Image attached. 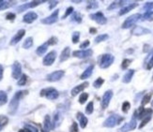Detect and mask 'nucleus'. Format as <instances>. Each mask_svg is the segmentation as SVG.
Listing matches in <instances>:
<instances>
[{"mask_svg":"<svg viewBox=\"0 0 153 132\" xmlns=\"http://www.w3.org/2000/svg\"><path fill=\"white\" fill-rule=\"evenodd\" d=\"M151 96H152V93H149L147 95H145V97L142 98V101H141L142 106H145V105H147L148 103H149V101L151 100Z\"/></svg>","mask_w":153,"mask_h":132,"instance_id":"nucleus-32","label":"nucleus"},{"mask_svg":"<svg viewBox=\"0 0 153 132\" xmlns=\"http://www.w3.org/2000/svg\"><path fill=\"white\" fill-rule=\"evenodd\" d=\"M76 118L79 121V124H80V127L82 128H85L86 126H88V120L86 116L82 114V113H77V115H76Z\"/></svg>","mask_w":153,"mask_h":132,"instance_id":"nucleus-19","label":"nucleus"},{"mask_svg":"<svg viewBox=\"0 0 153 132\" xmlns=\"http://www.w3.org/2000/svg\"><path fill=\"white\" fill-rule=\"evenodd\" d=\"M134 69H129L125 73V75L123 76L122 82L125 83H129L131 81V79H132V77H134Z\"/></svg>","mask_w":153,"mask_h":132,"instance_id":"nucleus-20","label":"nucleus"},{"mask_svg":"<svg viewBox=\"0 0 153 132\" xmlns=\"http://www.w3.org/2000/svg\"><path fill=\"white\" fill-rule=\"evenodd\" d=\"M103 83H104V80H103L102 78L100 77V78H98L97 80L94 82V83H93V84H94V87L95 88H100Z\"/></svg>","mask_w":153,"mask_h":132,"instance_id":"nucleus-38","label":"nucleus"},{"mask_svg":"<svg viewBox=\"0 0 153 132\" xmlns=\"http://www.w3.org/2000/svg\"><path fill=\"white\" fill-rule=\"evenodd\" d=\"M89 44H90L89 41H84L81 45H80V48H82V49L85 50V48H88V46H89Z\"/></svg>","mask_w":153,"mask_h":132,"instance_id":"nucleus-53","label":"nucleus"},{"mask_svg":"<svg viewBox=\"0 0 153 132\" xmlns=\"http://www.w3.org/2000/svg\"><path fill=\"white\" fill-rule=\"evenodd\" d=\"M3 73H4V68L2 65H0V81L3 79Z\"/></svg>","mask_w":153,"mask_h":132,"instance_id":"nucleus-56","label":"nucleus"},{"mask_svg":"<svg viewBox=\"0 0 153 132\" xmlns=\"http://www.w3.org/2000/svg\"><path fill=\"white\" fill-rule=\"evenodd\" d=\"M152 79H153V78H152Z\"/></svg>","mask_w":153,"mask_h":132,"instance_id":"nucleus-60","label":"nucleus"},{"mask_svg":"<svg viewBox=\"0 0 153 132\" xmlns=\"http://www.w3.org/2000/svg\"><path fill=\"white\" fill-rule=\"evenodd\" d=\"M153 16V11H147L145 13V14L141 17V20L142 21H147V20H150Z\"/></svg>","mask_w":153,"mask_h":132,"instance_id":"nucleus-41","label":"nucleus"},{"mask_svg":"<svg viewBox=\"0 0 153 132\" xmlns=\"http://www.w3.org/2000/svg\"><path fill=\"white\" fill-rule=\"evenodd\" d=\"M152 68H153V52H152V55H150L149 61L147 63V69H151Z\"/></svg>","mask_w":153,"mask_h":132,"instance_id":"nucleus-49","label":"nucleus"},{"mask_svg":"<svg viewBox=\"0 0 153 132\" xmlns=\"http://www.w3.org/2000/svg\"><path fill=\"white\" fill-rule=\"evenodd\" d=\"M47 43H48V45H55V44H56L57 43V38H56V37L50 38L49 41H47Z\"/></svg>","mask_w":153,"mask_h":132,"instance_id":"nucleus-52","label":"nucleus"},{"mask_svg":"<svg viewBox=\"0 0 153 132\" xmlns=\"http://www.w3.org/2000/svg\"><path fill=\"white\" fill-rule=\"evenodd\" d=\"M65 75V71L64 70H56L52 72L51 74L47 75V81L49 82H57L60 80L61 78Z\"/></svg>","mask_w":153,"mask_h":132,"instance_id":"nucleus-12","label":"nucleus"},{"mask_svg":"<svg viewBox=\"0 0 153 132\" xmlns=\"http://www.w3.org/2000/svg\"><path fill=\"white\" fill-rule=\"evenodd\" d=\"M59 117H60V115H59V114H55V120H54V127L56 126L57 124H59V122H60V120H59Z\"/></svg>","mask_w":153,"mask_h":132,"instance_id":"nucleus-54","label":"nucleus"},{"mask_svg":"<svg viewBox=\"0 0 153 132\" xmlns=\"http://www.w3.org/2000/svg\"><path fill=\"white\" fill-rule=\"evenodd\" d=\"M135 128H136V118L132 117L129 123H126L120 128V132H128V131L135 129Z\"/></svg>","mask_w":153,"mask_h":132,"instance_id":"nucleus-14","label":"nucleus"},{"mask_svg":"<svg viewBox=\"0 0 153 132\" xmlns=\"http://www.w3.org/2000/svg\"><path fill=\"white\" fill-rule=\"evenodd\" d=\"M93 69H94V65H90L89 67H88V69H86L83 72V74L81 75V77H80V79H82V80H85V79L89 78L91 76V74H92Z\"/></svg>","mask_w":153,"mask_h":132,"instance_id":"nucleus-22","label":"nucleus"},{"mask_svg":"<svg viewBox=\"0 0 153 132\" xmlns=\"http://www.w3.org/2000/svg\"><path fill=\"white\" fill-rule=\"evenodd\" d=\"M71 132H79V128H78V125L75 122H72V125L71 127Z\"/></svg>","mask_w":153,"mask_h":132,"instance_id":"nucleus-51","label":"nucleus"},{"mask_svg":"<svg viewBox=\"0 0 153 132\" xmlns=\"http://www.w3.org/2000/svg\"><path fill=\"white\" fill-rule=\"evenodd\" d=\"M26 93H27V91H17L15 95L13 96L12 100H10V105H9V111L10 114H14L16 113V111L18 110V107H19L20 100H21Z\"/></svg>","mask_w":153,"mask_h":132,"instance_id":"nucleus-1","label":"nucleus"},{"mask_svg":"<svg viewBox=\"0 0 153 132\" xmlns=\"http://www.w3.org/2000/svg\"><path fill=\"white\" fill-rule=\"evenodd\" d=\"M141 17H142V15H141V14H139V13H135V14L130 16L129 18H127V19H126L125 21H124V23L122 24V26H121V27H122L123 29H128V28L131 27L132 25H134V24H135V23H136L137 21H139V20L141 19Z\"/></svg>","mask_w":153,"mask_h":132,"instance_id":"nucleus-4","label":"nucleus"},{"mask_svg":"<svg viewBox=\"0 0 153 132\" xmlns=\"http://www.w3.org/2000/svg\"><path fill=\"white\" fill-rule=\"evenodd\" d=\"M98 8V3L96 1H88V5H86V9L88 10H93Z\"/></svg>","mask_w":153,"mask_h":132,"instance_id":"nucleus-43","label":"nucleus"},{"mask_svg":"<svg viewBox=\"0 0 153 132\" xmlns=\"http://www.w3.org/2000/svg\"><path fill=\"white\" fill-rule=\"evenodd\" d=\"M43 126H44V128L46 131L48 130H51L53 128H54V126H53V123L51 121V118L49 115H46L45 118H44V122H43Z\"/></svg>","mask_w":153,"mask_h":132,"instance_id":"nucleus-24","label":"nucleus"},{"mask_svg":"<svg viewBox=\"0 0 153 132\" xmlns=\"http://www.w3.org/2000/svg\"><path fill=\"white\" fill-rule=\"evenodd\" d=\"M151 107H152V108H153V100H152V101H151Z\"/></svg>","mask_w":153,"mask_h":132,"instance_id":"nucleus-59","label":"nucleus"},{"mask_svg":"<svg viewBox=\"0 0 153 132\" xmlns=\"http://www.w3.org/2000/svg\"><path fill=\"white\" fill-rule=\"evenodd\" d=\"M12 2L10 1H6V0H0V10H3L10 8V6H12Z\"/></svg>","mask_w":153,"mask_h":132,"instance_id":"nucleus-29","label":"nucleus"},{"mask_svg":"<svg viewBox=\"0 0 153 132\" xmlns=\"http://www.w3.org/2000/svg\"><path fill=\"white\" fill-rule=\"evenodd\" d=\"M109 38V36L107 34H102V35H99L98 37L95 38V41L94 42L96 44L100 43V42H102V41H107V39Z\"/></svg>","mask_w":153,"mask_h":132,"instance_id":"nucleus-28","label":"nucleus"},{"mask_svg":"<svg viewBox=\"0 0 153 132\" xmlns=\"http://www.w3.org/2000/svg\"><path fill=\"white\" fill-rule=\"evenodd\" d=\"M58 4V1H50V6H49V9L53 10L55 7Z\"/></svg>","mask_w":153,"mask_h":132,"instance_id":"nucleus-55","label":"nucleus"},{"mask_svg":"<svg viewBox=\"0 0 153 132\" xmlns=\"http://www.w3.org/2000/svg\"><path fill=\"white\" fill-rule=\"evenodd\" d=\"M9 122V118L5 116V115H0V128L2 127L6 126L7 124Z\"/></svg>","mask_w":153,"mask_h":132,"instance_id":"nucleus-35","label":"nucleus"},{"mask_svg":"<svg viewBox=\"0 0 153 132\" xmlns=\"http://www.w3.org/2000/svg\"><path fill=\"white\" fill-rule=\"evenodd\" d=\"M25 34V29L19 30V31L16 33V34H15L14 36H13V38H11V41H10V45H15V44H17V43L24 38Z\"/></svg>","mask_w":153,"mask_h":132,"instance_id":"nucleus-16","label":"nucleus"},{"mask_svg":"<svg viewBox=\"0 0 153 132\" xmlns=\"http://www.w3.org/2000/svg\"><path fill=\"white\" fill-rule=\"evenodd\" d=\"M71 56V49L70 47H66L60 55V62H64L66 60H68Z\"/></svg>","mask_w":153,"mask_h":132,"instance_id":"nucleus-23","label":"nucleus"},{"mask_svg":"<svg viewBox=\"0 0 153 132\" xmlns=\"http://www.w3.org/2000/svg\"><path fill=\"white\" fill-rule=\"evenodd\" d=\"M126 3V1H114L109 7H108V10H115V9H117L119 7L123 6L124 4Z\"/></svg>","mask_w":153,"mask_h":132,"instance_id":"nucleus-27","label":"nucleus"},{"mask_svg":"<svg viewBox=\"0 0 153 132\" xmlns=\"http://www.w3.org/2000/svg\"><path fill=\"white\" fill-rule=\"evenodd\" d=\"M18 132H28V131L26 130V129H25V128H24V129H20V130H19Z\"/></svg>","mask_w":153,"mask_h":132,"instance_id":"nucleus-58","label":"nucleus"},{"mask_svg":"<svg viewBox=\"0 0 153 132\" xmlns=\"http://www.w3.org/2000/svg\"><path fill=\"white\" fill-rule=\"evenodd\" d=\"M89 32H90V34H95V33L97 32V29L96 28H90Z\"/></svg>","mask_w":153,"mask_h":132,"instance_id":"nucleus-57","label":"nucleus"},{"mask_svg":"<svg viewBox=\"0 0 153 132\" xmlns=\"http://www.w3.org/2000/svg\"><path fill=\"white\" fill-rule=\"evenodd\" d=\"M30 8V4L29 3H26V4H24L22 6H20L18 8V12H23L24 10H26L27 9Z\"/></svg>","mask_w":153,"mask_h":132,"instance_id":"nucleus-46","label":"nucleus"},{"mask_svg":"<svg viewBox=\"0 0 153 132\" xmlns=\"http://www.w3.org/2000/svg\"><path fill=\"white\" fill-rule=\"evenodd\" d=\"M74 9L72 8V7H69V8L67 9V10H66V12H65V14L62 16V19H65V18H67L69 15H71L72 12H74Z\"/></svg>","mask_w":153,"mask_h":132,"instance_id":"nucleus-47","label":"nucleus"},{"mask_svg":"<svg viewBox=\"0 0 153 132\" xmlns=\"http://www.w3.org/2000/svg\"><path fill=\"white\" fill-rule=\"evenodd\" d=\"M48 43L46 42V43H43L42 45H41V46H39V47L37 48V50H36V52H37V55H44L45 52H46V51H47V49H48Z\"/></svg>","mask_w":153,"mask_h":132,"instance_id":"nucleus-25","label":"nucleus"},{"mask_svg":"<svg viewBox=\"0 0 153 132\" xmlns=\"http://www.w3.org/2000/svg\"><path fill=\"white\" fill-rule=\"evenodd\" d=\"M150 120H151V115L143 118V119H142V122H141V124H140V126H139V128H144V127L146 126V125H147Z\"/></svg>","mask_w":153,"mask_h":132,"instance_id":"nucleus-42","label":"nucleus"},{"mask_svg":"<svg viewBox=\"0 0 153 132\" xmlns=\"http://www.w3.org/2000/svg\"><path fill=\"white\" fill-rule=\"evenodd\" d=\"M137 7V4L136 3H132V4H130L128 6L124 7V8H122L120 10H119V15H124L126 14V13L130 12L131 10H132L134 8H136Z\"/></svg>","mask_w":153,"mask_h":132,"instance_id":"nucleus-21","label":"nucleus"},{"mask_svg":"<svg viewBox=\"0 0 153 132\" xmlns=\"http://www.w3.org/2000/svg\"><path fill=\"white\" fill-rule=\"evenodd\" d=\"M37 18H38V14H37V13L36 12H33V11H30V12H27L24 16L23 21L25 24H31V23H33L34 21H36Z\"/></svg>","mask_w":153,"mask_h":132,"instance_id":"nucleus-17","label":"nucleus"},{"mask_svg":"<svg viewBox=\"0 0 153 132\" xmlns=\"http://www.w3.org/2000/svg\"><path fill=\"white\" fill-rule=\"evenodd\" d=\"M71 21H75L77 23H81L82 22V16L80 13H77V12H74V15L71 17Z\"/></svg>","mask_w":153,"mask_h":132,"instance_id":"nucleus-36","label":"nucleus"},{"mask_svg":"<svg viewBox=\"0 0 153 132\" xmlns=\"http://www.w3.org/2000/svg\"><path fill=\"white\" fill-rule=\"evenodd\" d=\"M41 97H45L50 100H55L58 97V92L53 87L46 88L41 91Z\"/></svg>","mask_w":153,"mask_h":132,"instance_id":"nucleus-5","label":"nucleus"},{"mask_svg":"<svg viewBox=\"0 0 153 132\" xmlns=\"http://www.w3.org/2000/svg\"><path fill=\"white\" fill-rule=\"evenodd\" d=\"M114 60H115V57L112 55H109V54L102 55L101 59H100V68L101 69L109 68L110 66L114 63Z\"/></svg>","mask_w":153,"mask_h":132,"instance_id":"nucleus-3","label":"nucleus"},{"mask_svg":"<svg viewBox=\"0 0 153 132\" xmlns=\"http://www.w3.org/2000/svg\"><path fill=\"white\" fill-rule=\"evenodd\" d=\"M113 97V91L112 90H107L102 96V109H106L108 107V105L110 104V101Z\"/></svg>","mask_w":153,"mask_h":132,"instance_id":"nucleus-13","label":"nucleus"},{"mask_svg":"<svg viewBox=\"0 0 153 132\" xmlns=\"http://www.w3.org/2000/svg\"><path fill=\"white\" fill-rule=\"evenodd\" d=\"M123 119H124L123 117L119 116L117 114H112L104 121L103 126L105 128H114L117 126V125L120 124L123 121Z\"/></svg>","mask_w":153,"mask_h":132,"instance_id":"nucleus-2","label":"nucleus"},{"mask_svg":"<svg viewBox=\"0 0 153 132\" xmlns=\"http://www.w3.org/2000/svg\"><path fill=\"white\" fill-rule=\"evenodd\" d=\"M89 18L92 20V21H95L99 24H105L107 23V19L104 17L102 12H101V11L96 12V13H92V14L89 15Z\"/></svg>","mask_w":153,"mask_h":132,"instance_id":"nucleus-7","label":"nucleus"},{"mask_svg":"<svg viewBox=\"0 0 153 132\" xmlns=\"http://www.w3.org/2000/svg\"><path fill=\"white\" fill-rule=\"evenodd\" d=\"M45 1L44 0H42V1H41V0H36V1H31L29 4H30V8H35V7L41 5L42 3H44Z\"/></svg>","mask_w":153,"mask_h":132,"instance_id":"nucleus-48","label":"nucleus"},{"mask_svg":"<svg viewBox=\"0 0 153 132\" xmlns=\"http://www.w3.org/2000/svg\"><path fill=\"white\" fill-rule=\"evenodd\" d=\"M131 109V103L129 101H125L122 104V111L125 114H127Z\"/></svg>","mask_w":153,"mask_h":132,"instance_id":"nucleus-40","label":"nucleus"},{"mask_svg":"<svg viewBox=\"0 0 153 132\" xmlns=\"http://www.w3.org/2000/svg\"><path fill=\"white\" fill-rule=\"evenodd\" d=\"M152 9H153V1L147 2V3L145 4V6H144V10H146V12H147V11H151Z\"/></svg>","mask_w":153,"mask_h":132,"instance_id":"nucleus-45","label":"nucleus"},{"mask_svg":"<svg viewBox=\"0 0 153 132\" xmlns=\"http://www.w3.org/2000/svg\"><path fill=\"white\" fill-rule=\"evenodd\" d=\"M131 59H128V58L124 59V60L122 61V63H121V69H127L128 67L131 65Z\"/></svg>","mask_w":153,"mask_h":132,"instance_id":"nucleus-37","label":"nucleus"},{"mask_svg":"<svg viewBox=\"0 0 153 132\" xmlns=\"http://www.w3.org/2000/svg\"><path fill=\"white\" fill-rule=\"evenodd\" d=\"M88 93H82L80 95V97H79V103L80 104H84L86 100H88Z\"/></svg>","mask_w":153,"mask_h":132,"instance_id":"nucleus-39","label":"nucleus"},{"mask_svg":"<svg viewBox=\"0 0 153 132\" xmlns=\"http://www.w3.org/2000/svg\"><path fill=\"white\" fill-rule=\"evenodd\" d=\"M93 110H94V105H93V102L90 101L88 106L85 107V114H91L93 113Z\"/></svg>","mask_w":153,"mask_h":132,"instance_id":"nucleus-34","label":"nucleus"},{"mask_svg":"<svg viewBox=\"0 0 153 132\" xmlns=\"http://www.w3.org/2000/svg\"><path fill=\"white\" fill-rule=\"evenodd\" d=\"M7 102H8V95L5 91L0 90V106L5 105Z\"/></svg>","mask_w":153,"mask_h":132,"instance_id":"nucleus-26","label":"nucleus"},{"mask_svg":"<svg viewBox=\"0 0 153 132\" xmlns=\"http://www.w3.org/2000/svg\"><path fill=\"white\" fill-rule=\"evenodd\" d=\"M88 86V82H85V83H83L81 84L77 85V86H75L74 88H72V90H71V96L72 97L77 96L79 93H81V92L84 91Z\"/></svg>","mask_w":153,"mask_h":132,"instance_id":"nucleus-18","label":"nucleus"},{"mask_svg":"<svg viewBox=\"0 0 153 132\" xmlns=\"http://www.w3.org/2000/svg\"><path fill=\"white\" fill-rule=\"evenodd\" d=\"M15 17H16V15L14 14V13H12V12L7 13V15H6V19L9 20V21H14Z\"/></svg>","mask_w":153,"mask_h":132,"instance_id":"nucleus-50","label":"nucleus"},{"mask_svg":"<svg viewBox=\"0 0 153 132\" xmlns=\"http://www.w3.org/2000/svg\"><path fill=\"white\" fill-rule=\"evenodd\" d=\"M26 82H27V76H26L25 74H22V76L20 77V79L18 80L17 84L19 85V86H24V85H25Z\"/></svg>","mask_w":153,"mask_h":132,"instance_id":"nucleus-31","label":"nucleus"},{"mask_svg":"<svg viewBox=\"0 0 153 132\" xmlns=\"http://www.w3.org/2000/svg\"><path fill=\"white\" fill-rule=\"evenodd\" d=\"M11 75H12V78L15 79V80H18V79H20V77L22 76V66L18 61H15L12 65Z\"/></svg>","mask_w":153,"mask_h":132,"instance_id":"nucleus-8","label":"nucleus"},{"mask_svg":"<svg viewBox=\"0 0 153 132\" xmlns=\"http://www.w3.org/2000/svg\"><path fill=\"white\" fill-rule=\"evenodd\" d=\"M93 54V51L91 49H85V50H79V51H74L72 52V56L77 57V58H86L91 56Z\"/></svg>","mask_w":153,"mask_h":132,"instance_id":"nucleus-11","label":"nucleus"},{"mask_svg":"<svg viewBox=\"0 0 153 132\" xmlns=\"http://www.w3.org/2000/svg\"><path fill=\"white\" fill-rule=\"evenodd\" d=\"M153 113V111L151 109H145L143 106H141L139 109H137L134 111V116L135 118H138V119H143V118L151 115Z\"/></svg>","mask_w":153,"mask_h":132,"instance_id":"nucleus-6","label":"nucleus"},{"mask_svg":"<svg viewBox=\"0 0 153 132\" xmlns=\"http://www.w3.org/2000/svg\"><path fill=\"white\" fill-rule=\"evenodd\" d=\"M25 129H26L28 132H39V129L36 127L30 125V124H25Z\"/></svg>","mask_w":153,"mask_h":132,"instance_id":"nucleus-33","label":"nucleus"},{"mask_svg":"<svg viewBox=\"0 0 153 132\" xmlns=\"http://www.w3.org/2000/svg\"><path fill=\"white\" fill-rule=\"evenodd\" d=\"M151 31L148 28H145L143 26H135V27L131 30V34L135 36H142V35H147L150 34Z\"/></svg>","mask_w":153,"mask_h":132,"instance_id":"nucleus-15","label":"nucleus"},{"mask_svg":"<svg viewBox=\"0 0 153 132\" xmlns=\"http://www.w3.org/2000/svg\"><path fill=\"white\" fill-rule=\"evenodd\" d=\"M32 46H33V38L31 37H29V38H27L25 41V42L23 44V48H25V49H29V48L32 47Z\"/></svg>","mask_w":153,"mask_h":132,"instance_id":"nucleus-30","label":"nucleus"},{"mask_svg":"<svg viewBox=\"0 0 153 132\" xmlns=\"http://www.w3.org/2000/svg\"><path fill=\"white\" fill-rule=\"evenodd\" d=\"M56 52L55 51H52L50 52H48L47 55H46L43 58V61H42V64L46 67H49V66H52L53 63L55 62L56 60Z\"/></svg>","mask_w":153,"mask_h":132,"instance_id":"nucleus-9","label":"nucleus"},{"mask_svg":"<svg viewBox=\"0 0 153 132\" xmlns=\"http://www.w3.org/2000/svg\"><path fill=\"white\" fill-rule=\"evenodd\" d=\"M71 39H72V42L74 43H77L80 39V32L78 31H75L74 32V34H72V37H71Z\"/></svg>","mask_w":153,"mask_h":132,"instance_id":"nucleus-44","label":"nucleus"},{"mask_svg":"<svg viewBox=\"0 0 153 132\" xmlns=\"http://www.w3.org/2000/svg\"><path fill=\"white\" fill-rule=\"evenodd\" d=\"M58 13H59V10H56L50 16L42 19V23L44 24H53L56 23L57 19H58Z\"/></svg>","mask_w":153,"mask_h":132,"instance_id":"nucleus-10","label":"nucleus"}]
</instances>
